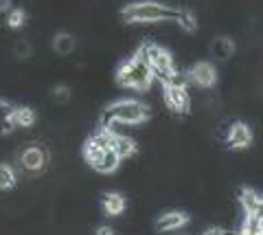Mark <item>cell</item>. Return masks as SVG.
<instances>
[{
	"label": "cell",
	"instance_id": "6da1fadb",
	"mask_svg": "<svg viewBox=\"0 0 263 235\" xmlns=\"http://www.w3.org/2000/svg\"><path fill=\"white\" fill-rule=\"evenodd\" d=\"M152 110L145 101L138 99H121L105 106L101 112V125L117 128V125H138L149 119Z\"/></svg>",
	"mask_w": 263,
	"mask_h": 235
},
{
	"label": "cell",
	"instance_id": "7a4b0ae2",
	"mask_svg": "<svg viewBox=\"0 0 263 235\" xmlns=\"http://www.w3.org/2000/svg\"><path fill=\"white\" fill-rule=\"evenodd\" d=\"M123 22L127 24H143V22H160V20H176L178 9L171 5L158 3V0H136L123 7L121 11Z\"/></svg>",
	"mask_w": 263,
	"mask_h": 235
},
{
	"label": "cell",
	"instance_id": "3957f363",
	"mask_svg": "<svg viewBox=\"0 0 263 235\" xmlns=\"http://www.w3.org/2000/svg\"><path fill=\"white\" fill-rule=\"evenodd\" d=\"M117 82L132 91H147L154 82V70L147 64L143 51H138L127 58L125 62H121V66L117 68Z\"/></svg>",
	"mask_w": 263,
	"mask_h": 235
},
{
	"label": "cell",
	"instance_id": "277c9868",
	"mask_svg": "<svg viewBox=\"0 0 263 235\" xmlns=\"http://www.w3.org/2000/svg\"><path fill=\"white\" fill-rule=\"evenodd\" d=\"M84 158H86V163L99 174H114L123 160L99 134H92L84 143Z\"/></svg>",
	"mask_w": 263,
	"mask_h": 235
},
{
	"label": "cell",
	"instance_id": "5b68a950",
	"mask_svg": "<svg viewBox=\"0 0 263 235\" xmlns=\"http://www.w3.org/2000/svg\"><path fill=\"white\" fill-rule=\"evenodd\" d=\"M141 51H143V55H145L147 64H149V68L154 70V75H158L162 82H171L174 77L180 75L178 68H176L174 55H171L164 46L147 42V44L141 46Z\"/></svg>",
	"mask_w": 263,
	"mask_h": 235
},
{
	"label": "cell",
	"instance_id": "8992f818",
	"mask_svg": "<svg viewBox=\"0 0 263 235\" xmlns=\"http://www.w3.org/2000/svg\"><path fill=\"white\" fill-rule=\"evenodd\" d=\"M51 163V152L42 143H29L18 152V165L29 174H40Z\"/></svg>",
	"mask_w": 263,
	"mask_h": 235
},
{
	"label": "cell",
	"instance_id": "52a82bcc",
	"mask_svg": "<svg viewBox=\"0 0 263 235\" xmlns=\"http://www.w3.org/2000/svg\"><path fill=\"white\" fill-rule=\"evenodd\" d=\"M184 82H186V77H182V75L174 77L171 82H164V101H167V106L174 112H178V115L189 112V108H191V97H189Z\"/></svg>",
	"mask_w": 263,
	"mask_h": 235
},
{
	"label": "cell",
	"instance_id": "ba28073f",
	"mask_svg": "<svg viewBox=\"0 0 263 235\" xmlns=\"http://www.w3.org/2000/svg\"><path fill=\"white\" fill-rule=\"evenodd\" d=\"M101 139L110 145V148L119 154L121 158H129V156H134V154L138 152V143L132 139V136L127 134H123L119 132L117 128H108V125H101L99 128V132H97Z\"/></svg>",
	"mask_w": 263,
	"mask_h": 235
},
{
	"label": "cell",
	"instance_id": "9c48e42d",
	"mask_svg": "<svg viewBox=\"0 0 263 235\" xmlns=\"http://www.w3.org/2000/svg\"><path fill=\"white\" fill-rule=\"evenodd\" d=\"M186 79L191 84L200 86V88H211L213 84L217 82V70H215V66H213L211 62L202 60V62H195L193 66L186 70Z\"/></svg>",
	"mask_w": 263,
	"mask_h": 235
},
{
	"label": "cell",
	"instance_id": "30bf717a",
	"mask_svg": "<svg viewBox=\"0 0 263 235\" xmlns=\"http://www.w3.org/2000/svg\"><path fill=\"white\" fill-rule=\"evenodd\" d=\"M226 143L233 150H246L252 143V130H250V125L243 123V121H235V123L228 128V132H226Z\"/></svg>",
	"mask_w": 263,
	"mask_h": 235
},
{
	"label": "cell",
	"instance_id": "8fae6325",
	"mask_svg": "<svg viewBox=\"0 0 263 235\" xmlns=\"http://www.w3.org/2000/svg\"><path fill=\"white\" fill-rule=\"evenodd\" d=\"M189 222V215L184 211H167L156 220V231L158 233H171L178 231Z\"/></svg>",
	"mask_w": 263,
	"mask_h": 235
},
{
	"label": "cell",
	"instance_id": "7c38bea8",
	"mask_svg": "<svg viewBox=\"0 0 263 235\" xmlns=\"http://www.w3.org/2000/svg\"><path fill=\"white\" fill-rule=\"evenodd\" d=\"M101 207H103V213L105 215L114 218V215H121L123 211H125L127 200L119 191H105L103 196H101Z\"/></svg>",
	"mask_w": 263,
	"mask_h": 235
},
{
	"label": "cell",
	"instance_id": "4fadbf2b",
	"mask_svg": "<svg viewBox=\"0 0 263 235\" xmlns=\"http://www.w3.org/2000/svg\"><path fill=\"white\" fill-rule=\"evenodd\" d=\"M211 55L215 60H219V62H226V60H230L233 58V53H235V42L230 40L228 35H217V38H213L211 40Z\"/></svg>",
	"mask_w": 263,
	"mask_h": 235
},
{
	"label": "cell",
	"instance_id": "5bb4252c",
	"mask_svg": "<svg viewBox=\"0 0 263 235\" xmlns=\"http://www.w3.org/2000/svg\"><path fill=\"white\" fill-rule=\"evenodd\" d=\"M51 46H53V51L57 55L66 58V55H70L72 51H75V35L68 33V31H57V33L53 35V40H51Z\"/></svg>",
	"mask_w": 263,
	"mask_h": 235
},
{
	"label": "cell",
	"instance_id": "9a60e30c",
	"mask_svg": "<svg viewBox=\"0 0 263 235\" xmlns=\"http://www.w3.org/2000/svg\"><path fill=\"white\" fill-rule=\"evenodd\" d=\"M35 123V110L29 106H13V128H31Z\"/></svg>",
	"mask_w": 263,
	"mask_h": 235
},
{
	"label": "cell",
	"instance_id": "2e32d148",
	"mask_svg": "<svg viewBox=\"0 0 263 235\" xmlns=\"http://www.w3.org/2000/svg\"><path fill=\"white\" fill-rule=\"evenodd\" d=\"M13 130V106L7 99H0V134H9Z\"/></svg>",
	"mask_w": 263,
	"mask_h": 235
},
{
	"label": "cell",
	"instance_id": "e0dca14e",
	"mask_svg": "<svg viewBox=\"0 0 263 235\" xmlns=\"http://www.w3.org/2000/svg\"><path fill=\"white\" fill-rule=\"evenodd\" d=\"M18 185V176H15L13 167L5 160H0V191H9Z\"/></svg>",
	"mask_w": 263,
	"mask_h": 235
},
{
	"label": "cell",
	"instance_id": "ac0fdd59",
	"mask_svg": "<svg viewBox=\"0 0 263 235\" xmlns=\"http://www.w3.org/2000/svg\"><path fill=\"white\" fill-rule=\"evenodd\" d=\"M259 198H261V193H257L254 189H250V187H243L241 189V207L246 209V215H250V213H254L257 211V205H259Z\"/></svg>",
	"mask_w": 263,
	"mask_h": 235
},
{
	"label": "cell",
	"instance_id": "d6986e66",
	"mask_svg": "<svg viewBox=\"0 0 263 235\" xmlns=\"http://www.w3.org/2000/svg\"><path fill=\"white\" fill-rule=\"evenodd\" d=\"M239 235H263V218L252 215V213L246 215Z\"/></svg>",
	"mask_w": 263,
	"mask_h": 235
},
{
	"label": "cell",
	"instance_id": "ffe728a7",
	"mask_svg": "<svg viewBox=\"0 0 263 235\" xmlns=\"http://www.w3.org/2000/svg\"><path fill=\"white\" fill-rule=\"evenodd\" d=\"M5 22L9 29H20V27H24V22H27V11H24L22 7H11Z\"/></svg>",
	"mask_w": 263,
	"mask_h": 235
},
{
	"label": "cell",
	"instance_id": "44dd1931",
	"mask_svg": "<svg viewBox=\"0 0 263 235\" xmlns=\"http://www.w3.org/2000/svg\"><path fill=\"white\" fill-rule=\"evenodd\" d=\"M176 22H178L184 31H189V33L197 29V18H195V13H193L191 9H178V18H176Z\"/></svg>",
	"mask_w": 263,
	"mask_h": 235
},
{
	"label": "cell",
	"instance_id": "7402d4cb",
	"mask_svg": "<svg viewBox=\"0 0 263 235\" xmlns=\"http://www.w3.org/2000/svg\"><path fill=\"white\" fill-rule=\"evenodd\" d=\"M53 101H57V103H68L70 101V86H66V84H57L55 88H53Z\"/></svg>",
	"mask_w": 263,
	"mask_h": 235
},
{
	"label": "cell",
	"instance_id": "603a6c76",
	"mask_svg": "<svg viewBox=\"0 0 263 235\" xmlns=\"http://www.w3.org/2000/svg\"><path fill=\"white\" fill-rule=\"evenodd\" d=\"M15 58L18 60H29L31 58V53H33V48H31V42L29 40H18L15 42Z\"/></svg>",
	"mask_w": 263,
	"mask_h": 235
},
{
	"label": "cell",
	"instance_id": "cb8c5ba5",
	"mask_svg": "<svg viewBox=\"0 0 263 235\" xmlns=\"http://www.w3.org/2000/svg\"><path fill=\"white\" fill-rule=\"evenodd\" d=\"M95 235H117V233H114L112 226H108V224H101V226H97Z\"/></svg>",
	"mask_w": 263,
	"mask_h": 235
},
{
	"label": "cell",
	"instance_id": "d4e9b609",
	"mask_svg": "<svg viewBox=\"0 0 263 235\" xmlns=\"http://www.w3.org/2000/svg\"><path fill=\"white\" fill-rule=\"evenodd\" d=\"M202 235H230V233H228V231H224V229H219V226H213V229L204 231Z\"/></svg>",
	"mask_w": 263,
	"mask_h": 235
},
{
	"label": "cell",
	"instance_id": "484cf974",
	"mask_svg": "<svg viewBox=\"0 0 263 235\" xmlns=\"http://www.w3.org/2000/svg\"><path fill=\"white\" fill-rule=\"evenodd\" d=\"M11 9V0H0V13H9Z\"/></svg>",
	"mask_w": 263,
	"mask_h": 235
},
{
	"label": "cell",
	"instance_id": "4316f807",
	"mask_svg": "<svg viewBox=\"0 0 263 235\" xmlns=\"http://www.w3.org/2000/svg\"><path fill=\"white\" fill-rule=\"evenodd\" d=\"M252 215H259V218H263V193H261V198H259V205H257V211H254Z\"/></svg>",
	"mask_w": 263,
	"mask_h": 235
},
{
	"label": "cell",
	"instance_id": "83f0119b",
	"mask_svg": "<svg viewBox=\"0 0 263 235\" xmlns=\"http://www.w3.org/2000/svg\"><path fill=\"white\" fill-rule=\"evenodd\" d=\"M182 235H184V233H182Z\"/></svg>",
	"mask_w": 263,
	"mask_h": 235
}]
</instances>
